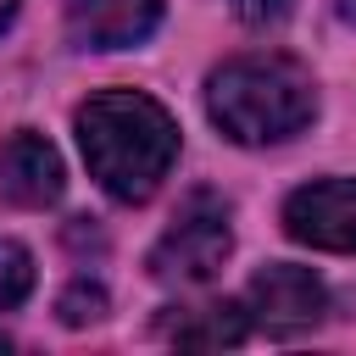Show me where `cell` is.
Masks as SVG:
<instances>
[{
    "mask_svg": "<svg viewBox=\"0 0 356 356\" xmlns=\"http://www.w3.org/2000/svg\"><path fill=\"white\" fill-rule=\"evenodd\" d=\"M289 6L295 0H234V17L250 22V28H278L289 17Z\"/></svg>",
    "mask_w": 356,
    "mask_h": 356,
    "instance_id": "obj_11",
    "label": "cell"
},
{
    "mask_svg": "<svg viewBox=\"0 0 356 356\" xmlns=\"http://www.w3.org/2000/svg\"><path fill=\"white\" fill-rule=\"evenodd\" d=\"M78 145L89 178L111 200H150L178 161V122L161 100L139 89H106L78 106Z\"/></svg>",
    "mask_w": 356,
    "mask_h": 356,
    "instance_id": "obj_1",
    "label": "cell"
},
{
    "mask_svg": "<svg viewBox=\"0 0 356 356\" xmlns=\"http://www.w3.org/2000/svg\"><path fill=\"white\" fill-rule=\"evenodd\" d=\"M11 6H17V0H0V28H6V17H11Z\"/></svg>",
    "mask_w": 356,
    "mask_h": 356,
    "instance_id": "obj_12",
    "label": "cell"
},
{
    "mask_svg": "<svg viewBox=\"0 0 356 356\" xmlns=\"http://www.w3.org/2000/svg\"><path fill=\"white\" fill-rule=\"evenodd\" d=\"M245 312L256 328H267L273 339H289V334H306L328 317V284L312 273V267H295V261H273L250 278L245 289Z\"/></svg>",
    "mask_w": 356,
    "mask_h": 356,
    "instance_id": "obj_4",
    "label": "cell"
},
{
    "mask_svg": "<svg viewBox=\"0 0 356 356\" xmlns=\"http://www.w3.org/2000/svg\"><path fill=\"white\" fill-rule=\"evenodd\" d=\"M284 234L317 250L356 256V178H317L284 200Z\"/></svg>",
    "mask_w": 356,
    "mask_h": 356,
    "instance_id": "obj_5",
    "label": "cell"
},
{
    "mask_svg": "<svg viewBox=\"0 0 356 356\" xmlns=\"http://www.w3.org/2000/svg\"><path fill=\"white\" fill-rule=\"evenodd\" d=\"M228 250H234L228 200L211 195V189H195V195L178 206V217L167 222V234L150 245L145 267H150L156 284H178V289H189V284L217 278L222 261H228Z\"/></svg>",
    "mask_w": 356,
    "mask_h": 356,
    "instance_id": "obj_3",
    "label": "cell"
},
{
    "mask_svg": "<svg viewBox=\"0 0 356 356\" xmlns=\"http://www.w3.org/2000/svg\"><path fill=\"white\" fill-rule=\"evenodd\" d=\"M156 22L161 0H67V39L78 50H134Z\"/></svg>",
    "mask_w": 356,
    "mask_h": 356,
    "instance_id": "obj_7",
    "label": "cell"
},
{
    "mask_svg": "<svg viewBox=\"0 0 356 356\" xmlns=\"http://www.w3.org/2000/svg\"><path fill=\"white\" fill-rule=\"evenodd\" d=\"M206 117L234 145H284L317 117V83L295 56L250 50L206 78Z\"/></svg>",
    "mask_w": 356,
    "mask_h": 356,
    "instance_id": "obj_2",
    "label": "cell"
},
{
    "mask_svg": "<svg viewBox=\"0 0 356 356\" xmlns=\"http://www.w3.org/2000/svg\"><path fill=\"white\" fill-rule=\"evenodd\" d=\"M33 289V256L17 239H0V312H17Z\"/></svg>",
    "mask_w": 356,
    "mask_h": 356,
    "instance_id": "obj_9",
    "label": "cell"
},
{
    "mask_svg": "<svg viewBox=\"0 0 356 356\" xmlns=\"http://www.w3.org/2000/svg\"><path fill=\"white\" fill-rule=\"evenodd\" d=\"M245 334H250V312H245V300L172 306V317H161V339L189 345V350H222V345H239Z\"/></svg>",
    "mask_w": 356,
    "mask_h": 356,
    "instance_id": "obj_8",
    "label": "cell"
},
{
    "mask_svg": "<svg viewBox=\"0 0 356 356\" xmlns=\"http://www.w3.org/2000/svg\"><path fill=\"white\" fill-rule=\"evenodd\" d=\"M56 312H61V323H72V328L100 323V317H106V289H100V284H89V278H78V284H67V289H61Z\"/></svg>",
    "mask_w": 356,
    "mask_h": 356,
    "instance_id": "obj_10",
    "label": "cell"
},
{
    "mask_svg": "<svg viewBox=\"0 0 356 356\" xmlns=\"http://www.w3.org/2000/svg\"><path fill=\"white\" fill-rule=\"evenodd\" d=\"M61 189H67V167L44 134L17 128L0 139V200L39 211V206H56Z\"/></svg>",
    "mask_w": 356,
    "mask_h": 356,
    "instance_id": "obj_6",
    "label": "cell"
}]
</instances>
